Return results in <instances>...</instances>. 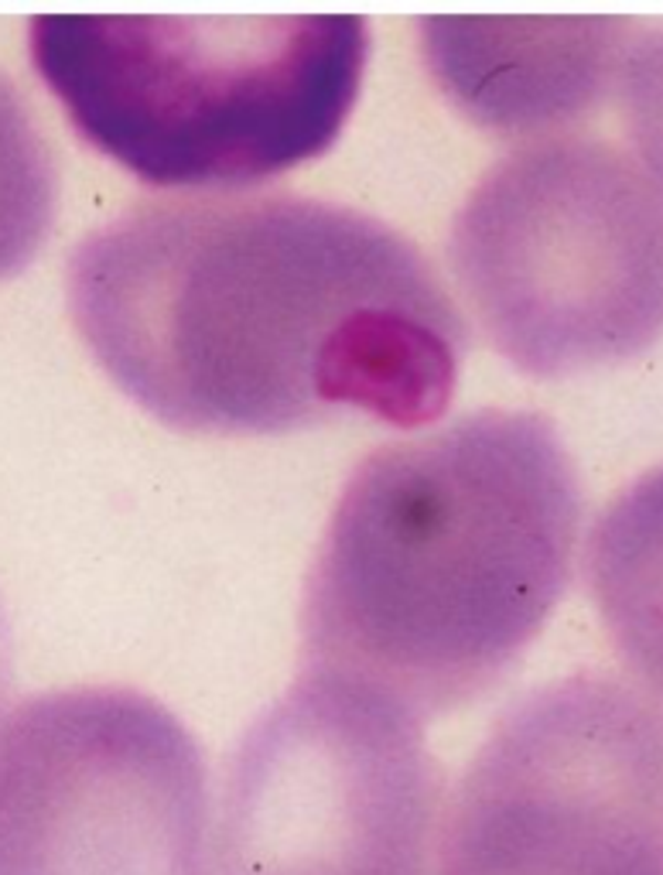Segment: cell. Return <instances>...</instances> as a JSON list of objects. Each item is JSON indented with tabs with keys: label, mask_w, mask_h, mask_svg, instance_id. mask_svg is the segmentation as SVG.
Masks as SVG:
<instances>
[{
	"label": "cell",
	"mask_w": 663,
	"mask_h": 875,
	"mask_svg": "<svg viewBox=\"0 0 663 875\" xmlns=\"http://www.w3.org/2000/svg\"><path fill=\"white\" fill-rule=\"evenodd\" d=\"M28 49L89 148L154 189L216 195L339 141L370 28L356 14H42Z\"/></svg>",
	"instance_id": "obj_3"
},
{
	"label": "cell",
	"mask_w": 663,
	"mask_h": 875,
	"mask_svg": "<svg viewBox=\"0 0 663 875\" xmlns=\"http://www.w3.org/2000/svg\"><path fill=\"white\" fill-rule=\"evenodd\" d=\"M448 264L527 376L625 363L663 335V195L602 137H537L493 161L451 220Z\"/></svg>",
	"instance_id": "obj_4"
},
{
	"label": "cell",
	"mask_w": 663,
	"mask_h": 875,
	"mask_svg": "<svg viewBox=\"0 0 663 875\" xmlns=\"http://www.w3.org/2000/svg\"><path fill=\"white\" fill-rule=\"evenodd\" d=\"M633 18H425L421 58L445 99L475 127L510 137L568 134L619 89Z\"/></svg>",
	"instance_id": "obj_8"
},
{
	"label": "cell",
	"mask_w": 663,
	"mask_h": 875,
	"mask_svg": "<svg viewBox=\"0 0 663 875\" xmlns=\"http://www.w3.org/2000/svg\"><path fill=\"white\" fill-rule=\"evenodd\" d=\"M65 295L103 373L192 435L345 414L425 428L466 356V322L417 243L298 192L133 202L76 243Z\"/></svg>",
	"instance_id": "obj_1"
},
{
	"label": "cell",
	"mask_w": 663,
	"mask_h": 875,
	"mask_svg": "<svg viewBox=\"0 0 663 875\" xmlns=\"http://www.w3.org/2000/svg\"><path fill=\"white\" fill-rule=\"evenodd\" d=\"M441 811L421 718L298 671L226 759L205 875H431Z\"/></svg>",
	"instance_id": "obj_5"
},
{
	"label": "cell",
	"mask_w": 663,
	"mask_h": 875,
	"mask_svg": "<svg viewBox=\"0 0 663 875\" xmlns=\"http://www.w3.org/2000/svg\"><path fill=\"white\" fill-rule=\"evenodd\" d=\"M208 766L189 725L124 684L0 718V875H205Z\"/></svg>",
	"instance_id": "obj_7"
},
{
	"label": "cell",
	"mask_w": 663,
	"mask_h": 875,
	"mask_svg": "<svg viewBox=\"0 0 663 875\" xmlns=\"http://www.w3.org/2000/svg\"><path fill=\"white\" fill-rule=\"evenodd\" d=\"M581 479L550 417L485 407L349 472L301 595V671L414 718L490 694L571 581Z\"/></svg>",
	"instance_id": "obj_2"
},
{
	"label": "cell",
	"mask_w": 663,
	"mask_h": 875,
	"mask_svg": "<svg viewBox=\"0 0 663 875\" xmlns=\"http://www.w3.org/2000/svg\"><path fill=\"white\" fill-rule=\"evenodd\" d=\"M55 209V154L21 89L0 73V281L45 247Z\"/></svg>",
	"instance_id": "obj_10"
},
{
	"label": "cell",
	"mask_w": 663,
	"mask_h": 875,
	"mask_svg": "<svg viewBox=\"0 0 663 875\" xmlns=\"http://www.w3.org/2000/svg\"><path fill=\"white\" fill-rule=\"evenodd\" d=\"M619 93L637 161L663 195V28L637 34L622 62Z\"/></svg>",
	"instance_id": "obj_11"
},
{
	"label": "cell",
	"mask_w": 663,
	"mask_h": 875,
	"mask_svg": "<svg viewBox=\"0 0 663 875\" xmlns=\"http://www.w3.org/2000/svg\"><path fill=\"white\" fill-rule=\"evenodd\" d=\"M8 687H11V633H8L4 606H0V718L8 715Z\"/></svg>",
	"instance_id": "obj_12"
},
{
	"label": "cell",
	"mask_w": 663,
	"mask_h": 875,
	"mask_svg": "<svg viewBox=\"0 0 663 875\" xmlns=\"http://www.w3.org/2000/svg\"><path fill=\"white\" fill-rule=\"evenodd\" d=\"M585 575L625 677L663 708V466L637 476L599 513Z\"/></svg>",
	"instance_id": "obj_9"
},
{
	"label": "cell",
	"mask_w": 663,
	"mask_h": 875,
	"mask_svg": "<svg viewBox=\"0 0 663 875\" xmlns=\"http://www.w3.org/2000/svg\"><path fill=\"white\" fill-rule=\"evenodd\" d=\"M431 875H663V708L599 668L516 697L445 800Z\"/></svg>",
	"instance_id": "obj_6"
}]
</instances>
